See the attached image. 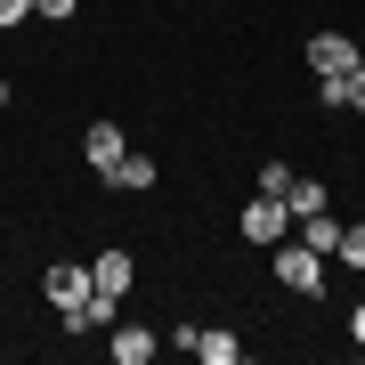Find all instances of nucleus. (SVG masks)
Listing matches in <instances>:
<instances>
[{"mask_svg":"<svg viewBox=\"0 0 365 365\" xmlns=\"http://www.w3.org/2000/svg\"><path fill=\"white\" fill-rule=\"evenodd\" d=\"M284 227H292V211H284V203H276V195H260V203H252V211H244V235H252V244H268V252H276V244H284Z\"/></svg>","mask_w":365,"mask_h":365,"instance_id":"4","label":"nucleus"},{"mask_svg":"<svg viewBox=\"0 0 365 365\" xmlns=\"http://www.w3.org/2000/svg\"><path fill=\"white\" fill-rule=\"evenodd\" d=\"M0 106H9V73H0Z\"/></svg>","mask_w":365,"mask_h":365,"instance_id":"18","label":"nucleus"},{"mask_svg":"<svg viewBox=\"0 0 365 365\" xmlns=\"http://www.w3.org/2000/svg\"><path fill=\"white\" fill-rule=\"evenodd\" d=\"M81 9V0H33V16H49V25H57V16H73Z\"/></svg>","mask_w":365,"mask_h":365,"instance_id":"15","label":"nucleus"},{"mask_svg":"<svg viewBox=\"0 0 365 365\" xmlns=\"http://www.w3.org/2000/svg\"><path fill=\"white\" fill-rule=\"evenodd\" d=\"M114 309H122V300L90 292V300H81V309H66V333H114Z\"/></svg>","mask_w":365,"mask_h":365,"instance_id":"8","label":"nucleus"},{"mask_svg":"<svg viewBox=\"0 0 365 365\" xmlns=\"http://www.w3.org/2000/svg\"><path fill=\"white\" fill-rule=\"evenodd\" d=\"M81 155H90V170H98V179H114V163L130 155V138H122L114 122H90V138H81Z\"/></svg>","mask_w":365,"mask_h":365,"instance_id":"3","label":"nucleus"},{"mask_svg":"<svg viewBox=\"0 0 365 365\" xmlns=\"http://www.w3.org/2000/svg\"><path fill=\"white\" fill-rule=\"evenodd\" d=\"M276 284H292L300 300L325 292V252L317 244H276Z\"/></svg>","mask_w":365,"mask_h":365,"instance_id":"1","label":"nucleus"},{"mask_svg":"<svg viewBox=\"0 0 365 365\" xmlns=\"http://www.w3.org/2000/svg\"><path fill=\"white\" fill-rule=\"evenodd\" d=\"M130 252H98V260H90V292H106V300H122V292H130Z\"/></svg>","mask_w":365,"mask_h":365,"instance_id":"6","label":"nucleus"},{"mask_svg":"<svg viewBox=\"0 0 365 365\" xmlns=\"http://www.w3.org/2000/svg\"><path fill=\"white\" fill-rule=\"evenodd\" d=\"M106 341H114V365H146V357L163 349V333H146V325H114Z\"/></svg>","mask_w":365,"mask_h":365,"instance_id":"7","label":"nucleus"},{"mask_svg":"<svg viewBox=\"0 0 365 365\" xmlns=\"http://www.w3.org/2000/svg\"><path fill=\"white\" fill-rule=\"evenodd\" d=\"M114 187H130V195H146V187H155V163H146V155H122V163H114Z\"/></svg>","mask_w":365,"mask_h":365,"instance_id":"11","label":"nucleus"},{"mask_svg":"<svg viewBox=\"0 0 365 365\" xmlns=\"http://www.w3.org/2000/svg\"><path fill=\"white\" fill-rule=\"evenodd\" d=\"M341 260H349V268H365V220H357V227H341Z\"/></svg>","mask_w":365,"mask_h":365,"instance_id":"14","label":"nucleus"},{"mask_svg":"<svg viewBox=\"0 0 365 365\" xmlns=\"http://www.w3.org/2000/svg\"><path fill=\"white\" fill-rule=\"evenodd\" d=\"M33 16V0H0V25H25Z\"/></svg>","mask_w":365,"mask_h":365,"instance_id":"16","label":"nucleus"},{"mask_svg":"<svg viewBox=\"0 0 365 365\" xmlns=\"http://www.w3.org/2000/svg\"><path fill=\"white\" fill-rule=\"evenodd\" d=\"M333 195H325V179H300V170H292V187H284V211H292V220H309V211H325Z\"/></svg>","mask_w":365,"mask_h":365,"instance_id":"9","label":"nucleus"},{"mask_svg":"<svg viewBox=\"0 0 365 365\" xmlns=\"http://www.w3.org/2000/svg\"><path fill=\"white\" fill-rule=\"evenodd\" d=\"M284 187H292V163H268V170H260V195L284 203Z\"/></svg>","mask_w":365,"mask_h":365,"instance_id":"13","label":"nucleus"},{"mask_svg":"<svg viewBox=\"0 0 365 365\" xmlns=\"http://www.w3.org/2000/svg\"><path fill=\"white\" fill-rule=\"evenodd\" d=\"M349 66H357V41L349 33H317L309 41V73L317 81H325V73H349Z\"/></svg>","mask_w":365,"mask_h":365,"instance_id":"2","label":"nucleus"},{"mask_svg":"<svg viewBox=\"0 0 365 365\" xmlns=\"http://www.w3.org/2000/svg\"><path fill=\"white\" fill-rule=\"evenodd\" d=\"M349 341H357V349H365V300H357V317H349Z\"/></svg>","mask_w":365,"mask_h":365,"instance_id":"17","label":"nucleus"},{"mask_svg":"<svg viewBox=\"0 0 365 365\" xmlns=\"http://www.w3.org/2000/svg\"><path fill=\"white\" fill-rule=\"evenodd\" d=\"M41 292H49L57 309H81V300H90V268H73V260H57L49 276H41Z\"/></svg>","mask_w":365,"mask_h":365,"instance_id":"5","label":"nucleus"},{"mask_svg":"<svg viewBox=\"0 0 365 365\" xmlns=\"http://www.w3.org/2000/svg\"><path fill=\"white\" fill-rule=\"evenodd\" d=\"M195 357H211V365H235V357H244V341H235V333H203V341H195Z\"/></svg>","mask_w":365,"mask_h":365,"instance_id":"12","label":"nucleus"},{"mask_svg":"<svg viewBox=\"0 0 365 365\" xmlns=\"http://www.w3.org/2000/svg\"><path fill=\"white\" fill-rule=\"evenodd\" d=\"M300 244H317L333 260V252H341V220H333V211H309V220H300Z\"/></svg>","mask_w":365,"mask_h":365,"instance_id":"10","label":"nucleus"}]
</instances>
